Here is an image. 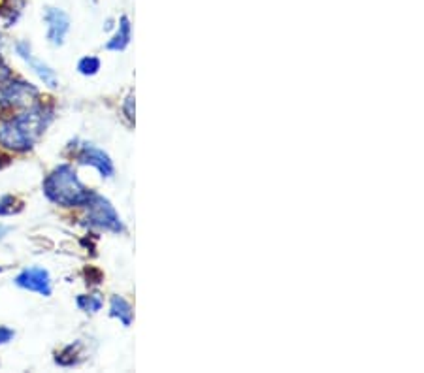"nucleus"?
I'll return each mask as SVG.
<instances>
[{"label": "nucleus", "instance_id": "1", "mask_svg": "<svg viewBox=\"0 0 424 373\" xmlns=\"http://www.w3.org/2000/svg\"><path fill=\"white\" fill-rule=\"evenodd\" d=\"M53 121V110L44 104H32L15 117L0 121V146L15 153L30 151Z\"/></svg>", "mask_w": 424, "mask_h": 373}, {"label": "nucleus", "instance_id": "2", "mask_svg": "<svg viewBox=\"0 0 424 373\" xmlns=\"http://www.w3.org/2000/svg\"><path fill=\"white\" fill-rule=\"evenodd\" d=\"M44 194L53 204L63 207H78L87 204L93 192L81 183L70 164H60L45 177Z\"/></svg>", "mask_w": 424, "mask_h": 373}, {"label": "nucleus", "instance_id": "3", "mask_svg": "<svg viewBox=\"0 0 424 373\" xmlns=\"http://www.w3.org/2000/svg\"><path fill=\"white\" fill-rule=\"evenodd\" d=\"M85 207H87V221L91 227L100 228L106 232H113V234H121L124 230L123 221L115 212V207L110 204V200L93 192Z\"/></svg>", "mask_w": 424, "mask_h": 373}, {"label": "nucleus", "instance_id": "4", "mask_svg": "<svg viewBox=\"0 0 424 373\" xmlns=\"http://www.w3.org/2000/svg\"><path fill=\"white\" fill-rule=\"evenodd\" d=\"M40 91L23 80H8L0 83V110H19L36 104Z\"/></svg>", "mask_w": 424, "mask_h": 373}, {"label": "nucleus", "instance_id": "5", "mask_svg": "<svg viewBox=\"0 0 424 373\" xmlns=\"http://www.w3.org/2000/svg\"><path fill=\"white\" fill-rule=\"evenodd\" d=\"M14 283L19 289L36 293L40 296H52L53 293V281L49 271L40 266H32V268H25V270L14 279Z\"/></svg>", "mask_w": 424, "mask_h": 373}, {"label": "nucleus", "instance_id": "6", "mask_svg": "<svg viewBox=\"0 0 424 373\" xmlns=\"http://www.w3.org/2000/svg\"><path fill=\"white\" fill-rule=\"evenodd\" d=\"M76 159L83 166H93V168L98 170L102 177H113V174H115L110 155L104 153L102 149H98L95 144H83L80 147V151L76 153Z\"/></svg>", "mask_w": 424, "mask_h": 373}, {"label": "nucleus", "instance_id": "7", "mask_svg": "<svg viewBox=\"0 0 424 373\" xmlns=\"http://www.w3.org/2000/svg\"><path fill=\"white\" fill-rule=\"evenodd\" d=\"M15 53H17V55H19V57H21V59L34 70V74H36L40 80L44 81L47 87L55 89L59 85L57 74L53 72L52 68L45 65V63H42V60L36 59V57L32 55V47H30L29 42H25V40L17 42V44H15Z\"/></svg>", "mask_w": 424, "mask_h": 373}, {"label": "nucleus", "instance_id": "8", "mask_svg": "<svg viewBox=\"0 0 424 373\" xmlns=\"http://www.w3.org/2000/svg\"><path fill=\"white\" fill-rule=\"evenodd\" d=\"M44 19L47 23V40L52 45H63L70 30V17L59 8H45Z\"/></svg>", "mask_w": 424, "mask_h": 373}, {"label": "nucleus", "instance_id": "9", "mask_svg": "<svg viewBox=\"0 0 424 373\" xmlns=\"http://www.w3.org/2000/svg\"><path fill=\"white\" fill-rule=\"evenodd\" d=\"M131 36H132L131 21H129L126 15H123V17L119 19L118 34L106 44V49H108V52H123V49H126V45L131 44Z\"/></svg>", "mask_w": 424, "mask_h": 373}, {"label": "nucleus", "instance_id": "10", "mask_svg": "<svg viewBox=\"0 0 424 373\" xmlns=\"http://www.w3.org/2000/svg\"><path fill=\"white\" fill-rule=\"evenodd\" d=\"M110 315L113 319H119V322L123 326H131L134 321V311H132L131 304L124 300L123 296H111L110 300Z\"/></svg>", "mask_w": 424, "mask_h": 373}, {"label": "nucleus", "instance_id": "11", "mask_svg": "<svg viewBox=\"0 0 424 373\" xmlns=\"http://www.w3.org/2000/svg\"><path fill=\"white\" fill-rule=\"evenodd\" d=\"M81 343L80 341H76V343L68 345V347H65L63 351L57 352V357H55V362L59 364V366L63 368H72V366H78L81 362V359H78V357H81Z\"/></svg>", "mask_w": 424, "mask_h": 373}, {"label": "nucleus", "instance_id": "12", "mask_svg": "<svg viewBox=\"0 0 424 373\" xmlns=\"http://www.w3.org/2000/svg\"><path fill=\"white\" fill-rule=\"evenodd\" d=\"M76 304H78V308L81 309V311H85V313H98L100 309H102L104 306V300L100 294H81V296H78L76 298Z\"/></svg>", "mask_w": 424, "mask_h": 373}, {"label": "nucleus", "instance_id": "13", "mask_svg": "<svg viewBox=\"0 0 424 373\" xmlns=\"http://www.w3.org/2000/svg\"><path fill=\"white\" fill-rule=\"evenodd\" d=\"M21 202H17V198L12 194L0 198V217H6V215H14V213L21 212Z\"/></svg>", "mask_w": 424, "mask_h": 373}, {"label": "nucleus", "instance_id": "14", "mask_svg": "<svg viewBox=\"0 0 424 373\" xmlns=\"http://www.w3.org/2000/svg\"><path fill=\"white\" fill-rule=\"evenodd\" d=\"M98 70H100V59H96V57H83V59L78 63V72L81 74V76H95V74H98Z\"/></svg>", "mask_w": 424, "mask_h": 373}, {"label": "nucleus", "instance_id": "15", "mask_svg": "<svg viewBox=\"0 0 424 373\" xmlns=\"http://www.w3.org/2000/svg\"><path fill=\"white\" fill-rule=\"evenodd\" d=\"M123 111L129 121H134V95L126 96V100L123 104Z\"/></svg>", "mask_w": 424, "mask_h": 373}, {"label": "nucleus", "instance_id": "16", "mask_svg": "<svg viewBox=\"0 0 424 373\" xmlns=\"http://www.w3.org/2000/svg\"><path fill=\"white\" fill-rule=\"evenodd\" d=\"M15 337V332L8 326H0V345L10 343L12 339Z\"/></svg>", "mask_w": 424, "mask_h": 373}, {"label": "nucleus", "instance_id": "17", "mask_svg": "<svg viewBox=\"0 0 424 373\" xmlns=\"http://www.w3.org/2000/svg\"><path fill=\"white\" fill-rule=\"evenodd\" d=\"M8 80H12V70L4 60H0V83H6Z\"/></svg>", "mask_w": 424, "mask_h": 373}, {"label": "nucleus", "instance_id": "18", "mask_svg": "<svg viewBox=\"0 0 424 373\" xmlns=\"http://www.w3.org/2000/svg\"><path fill=\"white\" fill-rule=\"evenodd\" d=\"M8 232V228L6 227H2V225H0V238H2V236L6 234Z\"/></svg>", "mask_w": 424, "mask_h": 373}, {"label": "nucleus", "instance_id": "19", "mask_svg": "<svg viewBox=\"0 0 424 373\" xmlns=\"http://www.w3.org/2000/svg\"><path fill=\"white\" fill-rule=\"evenodd\" d=\"M2 271H4V268H2V266H0V273H2Z\"/></svg>", "mask_w": 424, "mask_h": 373}, {"label": "nucleus", "instance_id": "20", "mask_svg": "<svg viewBox=\"0 0 424 373\" xmlns=\"http://www.w3.org/2000/svg\"><path fill=\"white\" fill-rule=\"evenodd\" d=\"M0 161H2V157H0Z\"/></svg>", "mask_w": 424, "mask_h": 373}, {"label": "nucleus", "instance_id": "21", "mask_svg": "<svg viewBox=\"0 0 424 373\" xmlns=\"http://www.w3.org/2000/svg\"><path fill=\"white\" fill-rule=\"evenodd\" d=\"M0 60H2V57H0Z\"/></svg>", "mask_w": 424, "mask_h": 373}]
</instances>
